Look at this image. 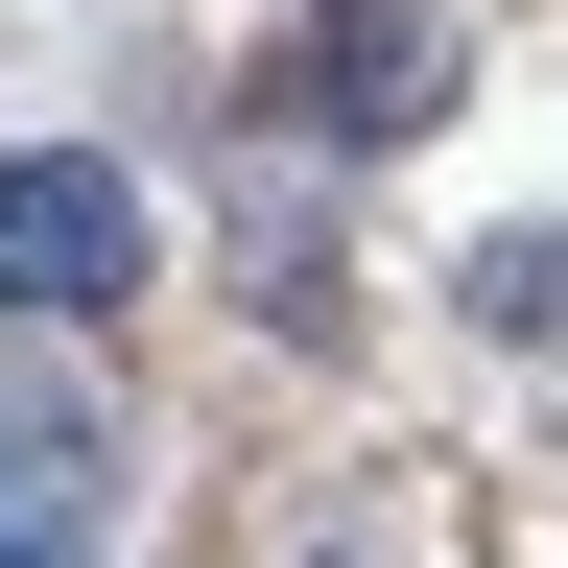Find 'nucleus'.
<instances>
[{"mask_svg":"<svg viewBox=\"0 0 568 568\" xmlns=\"http://www.w3.org/2000/svg\"><path fill=\"white\" fill-rule=\"evenodd\" d=\"M308 119L332 142H403L426 119V24H403V0H332V24H308Z\"/></svg>","mask_w":568,"mask_h":568,"instance_id":"3","label":"nucleus"},{"mask_svg":"<svg viewBox=\"0 0 568 568\" xmlns=\"http://www.w3.org/2000/svg\"><path fill=\"white\" fill-rule=\"evenodd\" d=\"M142 284V190L95 166V142H24V166H0V308L24 332H95Z\"/></svg>","mask_w":568,"mask_h":568,"instance_id":"1","label":"nucleus"},{"mask_svg":"<svg viewBox=\"0 0 568 568\" xmlns=\"http://www.w3.org/2000/svg\"><path fill=\"white\" fill-rule=\"evenodd\" d=\"M0 568H95V426L0 403Z\"/></svg>","mask_w":568,"mask_h":568,"instance_id":"2","label":"nucleus"}]
</instances>
